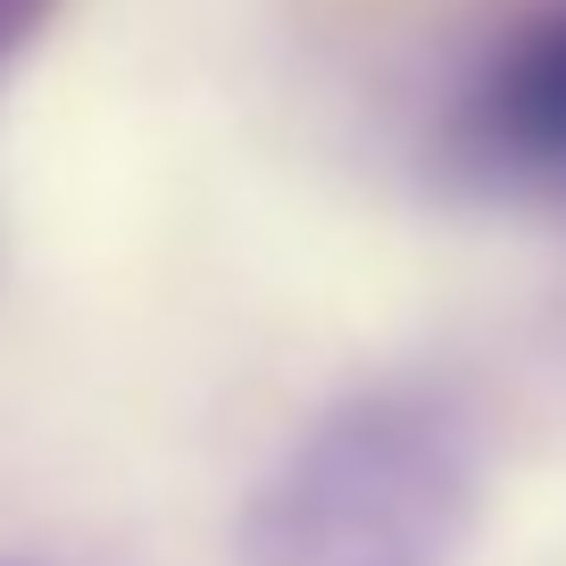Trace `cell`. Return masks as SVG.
Here are the masks:
<instances>
[{
	"mask_svg": "<svg viewBox=\"0 0 566 566\" xmlns=\"http://www.w3.org/2000/svg\"><path fill=\"white\" fill-rule=\"evenodd\" d=\"M483 516V424L442 375L325 400L233 516V566H459Z\"/></svg>",
	"mask_w": 566,
	"mask_h": 566,
	"instance_id": "cell-1",
	"label": "cell"
},
{
	"mask_svg": "<svg viewBox=\"0 0 566 566\" xmlns=\"http://www.w3.org/2000/svg\"><path fill=\"white\" fill-rule=\"evenodd\" d=\"M450 167L492 192H566V0L509 34L459 92Z\"/></svg>",
	"mask_w": 566,
	"mask_h": 566,
	"instance_id": "cell-2",
	"label": "cell"
},
{
	"mask_svg": "<svg viewBox=\"0 0 566 566\" xmlns=\"http://www.w3.org/2000/svg\"><path fill=\"white\" fill-rule=\"evenodd\" d=\"M51 9H59V0H0V67H9V59L51 25Z\"/></svg>",
	"mask_w": 566,
	"mask_h": 566,
	"instance_id": "cell-3",
	"label": "cell"
},
{
	"mask_svg": "<svg viewBox=\"0 0 566 566\" xmlns=\"http://www.w3.org/2000/svg\"><path fill=\"white\" fill-rule=\"evenodd\" d=\"M0 566H18V558H0Z\"/></svg>",
	"mask_w": 566,
	"mask_h": 566,
	"instance_id": "cell-4",
	"label": "cell"
}]
</instances>
